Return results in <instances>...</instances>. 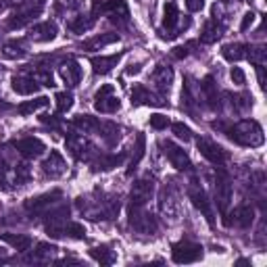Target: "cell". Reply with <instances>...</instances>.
<instances>
[{"instance_id": "6da1fadb", "label": "cell", "mask_w": 267, "mask_h": 267, "mask_svg": "<svg viewBox=\"0 0 267 267\" xmlns=\"http://www.w3.org/2000/svg\"><path fill=\"white\" fill-rule=\"evenodd\" d=\"M224 132L230 140H234L236 144H242V146H259L263 144V130L257 121L253 119H244L236 123V126H224Z\"/></svg>"}, {"instance_id": "7a4b0ae2", "label": "cell", "mask_w": 267, "mask_h": 267, "mask_svg": "<svg viewBox=\"0 0 267 267\" xmlns=\"http://www.w3.org/2000/svg\"><path fill=\"white\" fill-rule=\"evenodd\" d=\"M171 259L175 263H197L202 259V246L190 240H182L171 246Z\"/></svg>"}, {"instance_id": "3957f363", "label": "cell", "mask_w": 267, "mask_h": 267, "mask_svg": "<svg viewBox=\"0 0 267 267\" xmlns=\"http://www.w3.org/2000/svg\"><path fill=\"white\" fill-rule=\"evenodd\" d=\"M197 146H199V153H200L204 159H207V161L215 163V165L226 163L228 159H230V153H228L224 146H219L217 142H211V140L199 138V140H197Z\"/></svg>"}, {"instance_id": "277c9868", "label": "cell", "mask_w": 267, "mask_h": 267, "mask_svg": "<svg viewBox=\"0 0 267 267\" xmlns=\"http://www.w3.org/2000/svg\"><path fill=\"white\" fill-rule=\"evenodd\" d=\"M161 148H163V155L169 159V163H171V165L177 169V171H186V169L192 167L188 155H186L180 146H175L173 142L163 140V142H161Z\"/></svg>"}, {"instance_id": "5b68a950", "label": "cell", "mask_w": 267, "mask_h": 267, "mask_svg": "<svg viewBox=\"0 0 267 267\" xmlns=\"http://www.w3.org/2000/svg\"><path fill=\"white\" fill-rule=\"evenodd\" d=\"M94 99H96V102H94L96 111H100V113H115V111H119V106H121L119 99L113 96V86L111 84L100 86V90L96 92Z\"/></svg>"}, {"instance_id": "8992f818", "label": "cell", "mask_w": 267, "mask_h": 267, "mask_svg": "<svg viewBox=\"0 0 267 267\" xmlns=\"http://www.w3.org/2000/svg\"><path fill=\"white\" fill-rule=\"evenodd\" d=\"M192 184H194V186H190V200H192V204L204 215V219L209 221V226H215V219H213V209H211V202L207 199V194H204V190L200 188V186H197V182H192Z\"/></svg>"}, {"instance_id": "52a82bcc", "label": "cell", "mask_w": 267, "mask_h": 267, "mask_svg": "<svg viewBox=\"0 0 267 267\" xmlns=\"http://www.w3.org/2000/svg\"><path fill=\"white\" fill-rule=\"evenodd\" d=\"M153 180H148V177H144V180H138L136 184L132 186V204L130 207H142V204H146L150 200V197H153Z\"/></svg>"}, {"instance_id": "ba28073f", "label": "cell", "mask_w": 267, "mask_h": 267, "mask_svg": "<svg viewBox=\"0 0 267 267\" xmlns=\"http://www.w3.org/2000/svg\"><path fill=\"white\" fill-rule=\"evenodd\" d=\"M130 224L134 230H138L142 234H153L157 230V221L148 213H140L138 207H130Z\"/></svg>"}, {"instance_id": "9c48e42d", "label": "cell", "mask_w": 267, "mask_h": 267, "mask_svg": "<svg viewBox=\"0 0 267 267\" xmlns=\"http://www.w3.org/2000/svg\"><path fill=\"white\" fill-rule=\"evenodd\" d=\"M215 200H217V209L221 215H228V207L230 202H232V184H230V180L226 175H221L217 184H215Z\"/></svg>"}, {"instance_id": "30bf717a", "label": "cell", "mask_w": 267, "mask_h": 267, "mask_svg": "<svg viewBox=\"0 0 267 267\" xmlns=\"http://www.w3.org/2000/svg\"><path fill=\"white\" fill-rule=\"evenodd\" d=\"M15 148L19 150V153L23 157H28V159H35V157H40L44 150H46V144L40 140V138H21V140H15Z\"/></svg>"}, {"instance_id": "8fae6325", "label": "cell", "mask_w": 267, "mask_h": 267, "mask_svg": "<svg viewBox=\"0 0 267 267\" xmlns=\"http://www.w3.org/2000/svg\"><path fill=\"white\" fill-rule=\"evenodd\" d=\"M230 217H234L232 221H228L226 226H236V228H242V230H246V228H251V224H253V219H255V209L251 207V204H240V207H236L234 211H232V215Z\"/></svg>"}, {"instance_id": "7c38bea8", "label": "cell", "mask_w": 267, "mask_h": 267, "mask_svg": "<svg viewBox=\"0 0 267 267\" xmlns=\"http://www.w3.org/2000/svg\"><path fill=\"white\" fill-rule=\"evenodd\" d=\"M42 171H44V175H48V177H59V175H63V171H65V159L61 157V153L52 150L50 157L42 163Z\"/></svg>"}, {"instance_id": "4fadbf2b", "label": "cell", "mask_w": 267, "mask_h": 267, "mask_svg": "<svg viewBox=\"0 0 267 267\" xmlns=\"http://www.w3.org/2000/svg\"><path fill=\"white\" fill-rule=\"evenodd\" d=\"M61 197V190H52V192H46L42 194V197H35V199H30L28 202H25V207H28L30 213H40L44 209H48L52 202H55V199Z\"/></svg>"}, {"instance_id": "5bb4252c", "label": "cell", "mask_w": 267, "mask_h": 267, "mask_svg": "<svg viewBox=\"0 0 267 267\" xmlns=\"http://www.w3.org/2000/svg\"><path fill=\"white\" fill-rule=\"evenodd\" d=\"M119 59H121V52H117V55H109V57H94L90 63L94 67L96 75H104V73H109L113 67H117Z\"/></svg>"}, {"instance_id": "9a60e30c", "label": "cell", "mask_w": 267, "mask_h": 267, "mask_svg": "<svg viewBox=\"0 0 267 267\" xmlns=\"http://www.w3.org/2000/svg\"><path fill=\"white\" fill-rule=\"evenodd\" d=\"M4 240V242L11 244L15 251H30V246H32V238L28 234H2L0 236Z\"/></svg>"}, {"instance_id": "2e32d148", "label": "cell", "mask_w": 267, "mask_h": 267, "mask_svg": "<svg viewBox=\"0 0 267 267\" xmlns=\"http://www.w3.org/2000/svg\"><path fill=\"white\" fill-rule=\"evenodd\" d=\"M32 35L38 42H50V40H55V35H57V25L50 23V21L42 23V25H35Z\"/></svg>"}, {"instance_id": "e0dca14e", "label": "cell", "mask_w": 267, "mask_h": 267, "mask_svg": "<svg viewBox=\"0 0 267 267\" xmlns=\"http://www.w3.org/2000/svg\"><path fill=\"white\" fill-rule=\"evenodd\" d=\"M104 11L113 17V21L117 19H128L130 13H128V4L123 2V0H109V2L104 4Z\"/></svg>"}, {"instance_id": "ac0fdd59", "label": "cell", "mask_w": 267, "mask_h": 267, "mask_svg": "<svg viewBox=\"0 0 267 267\" xmlns=\"http://www.w3.org/2000/svg\"><path fill=\"white\" fill-rule=\"evenodd\" d=\"M200 90L207 94V100L211 102V109H219V99H217V88H215V79L207 75L200 84Z\"/></svg>"}, {"instance_id": "d6986e66", "label": "cell", "mask_w": 267, "mask_h": 267, "mask_svg": "<svg viewBox=\"0 0 267 267\" xmlns=\"http://www.w3.org/2000/svg\"><path fill=\"white\" fill-rule=\"evenodd\" d=\"M35 88H38V84L32 77H25V75L13 77V90L17 94H32V92H35Z\"/></svg>"}, {"instance_id": "ffe728a7", "label": "cell", "mask_w": 267, "mask_h": 267, "mask_svg": "<svg viewBox=\"0 0 267 267\" xmlns=\"http://www.w3.org/2000/svg\"><path fill=\"white\" fill-rule=\"evenodd\" d=\"M221 33H224V28H221L219 23H215V21H209L207 25H204L202 33H200V40L204 44H213V42H217L221 38Z\"/></svg>"}, {"instance_id": "44dd1931", "label": "cell", "mask_w": 267, "mask_h": 267, "mask_svg": "<svg viewBox=\"0 0 267 267\" xmlns=\"http://www.w3.org/2000/svg\"><path fill=\"white\" fill-rule=\"evenodd\" d=\"M221 57L224 59H228V61H240L242 57H246V46L244 44H226L224 48H221Z\"/></svg>"}, {"instance_id": "7402d4cb", "label": "cell", "mask_w": 267, "mask_h": 267, "mask_svg": "<svg viewBox=\"0 0 267 267\" xmlns=\"http://www.w3.org/2000/svg\"><path fill=\"white\" fill-rule=\"evenodd\" d=\"M73 126L84 132H96V130H100V121L92 117V115H77L73 119Z\"/></svg>"}, {"instance_id": "603a6c76", "label": "cell", "mask_w": 267, "mask_h": 267, "mask_svg": "<svg viewBox=\"0 0 267 267\" xmlns=\"http://www.w3.org/2000/svg\"><path fill=\"white\" fill-rule=\"evenodd\" d=\"M144 148H146V140H144V136H140L136 138V148H134V155H132V161H130V169H128V175H132L134 171H136V167H138V163H140V159L144 157Z\"/></svg>"}, {"instance_id": "cb8c5ba5", "label": "cell", "mask_w": 267, "mask_h": 267, "mask_svg": "<svg viewBox=\"0 0 267 267\" xmlns=\"http://www.w3.org/2000/svg\"><path fill=\"white\" fill-rule=\"evenodd\" d=\"M48 99L46 96H40V99H35V100H28V102H21L19 106H17V113L19 115H30L33 111H38V109H44V106H48Z\"/></svg>"}, {"instance_id": "d4e9b609", "label": "cell", "mask_w": 267, "mask_h": 267, "mask_svg": "<svg viewBox=\"0 0 267 267\" xmlns=\"http://www.w3.org/2000/svg\"><path fill=\"white\" fill-rule=\"evenodd\" d=\"M90 255L94 257L99 263H102V265H111L113 261H115V255H113V251H109V246H92L90 248Z\"/></svg>"}, {"instance_id": "484cf974", "label": "cell", "mask_w": 267, "mask_h": 267, "mask_svg": "<svg viewBox=\"0 0 267 267\" xmlns=\"http://www.w3.org/2000/svg\"><path fill=\"white\" fill-rule=\"evenodd\" d=\"M119 40V35L117 33H104V35H99V38H94L90 42H86L84 46L88 50H94V48H104L106 44H113V42H117Z\"/></svg>"}, {"instance_id": "4316f807", "label": "cell", "mask_w": 267, "mask_h": 267, "mask_svg": "<svg viewBox=\"0 0 267 267\" xmlns=\"http://www.w3.org/2000/svg\"><path fill=\"white\" fill-rule=\"evenodd\" d=\"M177 19H180V11H177V6L173 2H169L165 6V17H163V28L165 30H173Z\"/></svg>"}, {"instance_id": "83f0119b", "label": "cell", "mask_w": 267, "mask_h": 267, "mask_svg": "<svg viewBox=\"0 0 267 267\" xmlns=\"http://www.w3.org/2000/svg\"><path fill=\"white\" fill-rule=\"evenodd\" d=\"M246 57L251 59L257 67L265 65V48L263 46H246Z\"/></svg>"}, {"instance_id": "f1b7e54d", "label": "cell", "mask_w": 267, "mask_h": 267, "mask_svg": "<svg viewBox=\"0 0 267 267\" xmlns=\"http://www.w3.org/2000/svg\"><path fill=\"white\" fill-rule=\"evenodd\" d=\"M171 77H173V73H171V69H169V67H159L157 73H155L157 84H159V88H163V90H165V88H169Z\"/></svg>"}, {"instance_id": "f546056e", "label": "cell", "mask_w": 267, "mask_h": 267, "mask_svg": "<svg viewBox=\"0 0 267 267\" xmlns=\"http://www.w3.org/2000/svg\"><path fill=\"white\" fill-rule=\"evenodd\" d=\"M73 106V94L71 92H59L57 94V109L59 113H67Z\"/></svg>"}, {"instance_id": "4dcf8cb0", "label": "cell", "mask_w": 267, "mask_h": 267, "mask_svg": "<svg viewBox=\"0 0 267 267\" xmlns=\"http://www.w3.org/2000/svg\"><path fill=\"white\" fill-rule=\"evenodd\" d=\"M92 25H94V19H84V17H77L75 21L69 23V30L73 33H84V32L90 30Z\"/></svg>"}, {"instance_id": "1f68e13d", "label": "cell", "mask_w": 267, "mask_h": 267, "mask_svg": "<svg viewBox=\"0 0 267 267\" xmlns=\"http://www.w3.org/2000/svg\"><path fill=\"white\" fill-rule=\"evenodd\" d=\"M63 234L69 236V238H73V240H82L86 236V228L82 224H67L63 228Z\"/></svg>"}, {"instance_id": "d6a6232c", "label": "cell", "mask_w": 267, "mask_h": 267, "mask_svg": "<svg viewBox=\"0 0 267 267\" xmlns=\"http://www.w3.org/2000/svg\"><path fill=\"white\" fill-rule=\"evenodd\" d=\"M79 67H77V63H71L67 69H63V77H65V82H69L71 86H75L77 82H79Z\"/></svg>"}, {"instance_id": "836d02e7", "label": "cell", "mask_w": 267, "mask_h": 267, "mask_svg": "<svg viewBox=\"0 0 267 267\" xmlns=\"http://www.w3.org/2000/svg\"><path fill=\"white\" fill-rule=\"evenodd\" d=\"M171 130H173V134H175V138H180V140H184V142L192 140V130H190L188 126H184V123H173Z\"/></svg>"}, {"instance_id": "e575fe53", "label": "cell", "mask_w": 267, "mask_h": 267, "mask_svg": "<svg viewBox=\"0 0 267 267\" xmlns=\"http://www.w3.org/2000/svg\"><path fill=\"white\" fill-rule=\"evenodd\" d=\"M121 161H123V155H111V157L102 159V161H99V165H100V167H96V169H102V171H106V169L117 167Z\"/></svg>"}, {"instance_id": "d590c367", "label": "cell", "mask_w": 267, "mask_h": 267, "mask_svg": "<svg viewBox=\"0 0 267 267\" xmlns=\"http://www.w3.org/2000/svg\"><path fill=\"white\" fill-rule=\"evenodd\" d=\"M150 128H153V130H159V132H161V130H165L167 126H169V119L165 117V115H161V113H155V115H150Z\"/></svg>"}, {"instance_id": "8d00e7d4", "label": "cell", "mask_w": 267, "mask_h": 267, "mask_svg": "<svg viewBox=\"0 0 267 267\" xmlns=\"http://www.w3.org/2000/svg\"><path fill=\"white\" fill-rule=\"evenodd\" d=\"M230 77H232V82L238 84V86H244L246 84V75H244V71L240 69V67H232V71H230Z\"/></svg>"}, {"instance_id": "74e56055", "label": "cell", "mask_w": 267, "mask_h": 267, "mask_svg": "<svg viewBox=\"0 0 267 267\" xmlns=\"http://www.w3.org/2000/svg\"><path fill=\"white\" fill-rule=\"evenodd\" d=\"M255 23V13L253 11H248V13H244V17H242V23H240V30L242 32H246L251 25Z\"/></svg>"}, {"instance_id": "f35d334b", "label": "cell", "mask_w": 267, "mask_h": 267, "mask_svg": "<svg viewBox=\"0 0 267 267\" xmlns=\"http://www.w3.org/2000/svg\"><path fill=\"white\" fill-rule=\"evenodd\" d=\"M202 0H186V6H188L190 8V11L192 13H197V11H200V8H202Z\"/></svg>"}, {"instance_id": "ab89813d", "label": "cell", "mask_w": 267, "mask_h": 267, "mask_svg": "<svg viewBox=\"0 0 267 267\" xmlns=\"http://www.w3.org/2000/svg\"><path fill=\"white\" fill-rule=\"evenodd\" d=\"M171 55L175 59H186V57H188V48H186V46H175Z\"/></svg>"}, {"instance_id": "60d3db41", "label": "cell", "mask_w": 267, "mask_h": 267, "mask_svg": "<svg viewBox=\"0 0 267 267\" xmlns=\"http://www.w3.org/2000/svg\"><path fill=\"white\" fill-rule=\"evenodd\" d=\"M138 71H140V65H132V67L128 69V73H130V75H134V73H138Z\"/></svg>"}, {"instance_id": "b9f144b4", "label": "cell", "mask_w": 267, "mask_h": 267, "mask_svg": "<svg viewBox=\"0 0 267 267\" xmlns=\"http://www.w3.org/2000/svg\"><path fill=\"white\" fill-rule=\"evenodd\" d=\"M0 8H2V2H0Z\"/></svg>"}]
</instances>
